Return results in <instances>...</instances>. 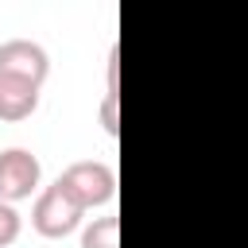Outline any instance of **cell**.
Instances as JSON below:
<instances>
[{
    "label": "cell",
    "instance_id": "5b68a950",
    "mask_svg": "<svg viewBox=\"0 0 248 248\" xmlns=\"http://www.w3.org/2000/svg\"><path fill=\"white\" fill-rule=\"evenodd\" d=\"M35 108H39V85L0 74V120L16 124V120H27Z\"/></svg>",
    "mask_w": 248,
    "mask_h": 248
},
{
    "label": "cell",
    "instance_id": "8992f818",
    "mask_svg": "<svg viewBox=\"0 0 248 248\" xmlns=\"http://www.w3.org/2000/svg\"><path fill=\"white\" fill-rule=\"evenodd\" d=\"M81 248H120V217H93L81 232Z\"/></svg>",
    "mask_w": 248,
    "mask_h": 248
},
{
    "label": "cell",
    "instance_id": "ba28073f",
    "mask_svg": "<svg viewBox=\"0 0 248 248\" xmlns=\"http://www.w3.org/2000/svg\"><path fill=\"white\" fill-rule=\"evenodd\" d=\"M101 124L108 136L120 132V120H116V93H105V105H101Z\"/></svg>",
    "mask_w": 248,
    "mask_h": 248
},
{
    "label": "cell",
    "instance_id": "52a82bcc",
    "mask_svg": "<svg viewBox=\"0 0 248 248\" xmlns=\"http://www.w3.org/2000/svg\"><path fill=\"white\" fill-rule=\"evenodd\" d=\"M16 236H19V213H16V205L0 202V248L16 244Z\"/></svg>",
    "mask_w": 248,
    "mask_h": 248
},
{
    "label": "cell",
    "instance_id": "3957f363",
    "mask_svg": "<svg viewBox=\"0 0 248 248\" xmlns=\"http://www.w3.org/2000/svg\"><path fill=\"white\" fill-rule=\"evenodd\" d=\"M43 167L27 147H8L0 151V202H23L39 190Z\"/></svg>",
    "mask_w": 248,
    "mask_h": 248
},
{
    "label": "cell",
    "instance_id": "6da1fadb",
    "mask_svg": "<svg viewBox=\"0 0 248 248\" xmlns=\"http://www.w3.org/2000/svg\"><path fill=\"white\" fill-rule=\"evenodd\" d=\"M58 186H62V194L85 213V209L105 205V202L116 194V174H112V167L101 163V159H81V163H70V167L58 174Z\"/></svg>",
    "mask_w": 248,
    "mask_h": 248
},
{
    "label": "cell",
    "instance_id": "277c9868",
    "mask_svg": "<svg viewBox=\"0 0 248 248\" xmlns=\"http://www.w3.org/2000/svg\"><path fill=\"white\" fill-rule=\"evenodd\" d=\"M0 74L4 78H19V81H31V85L43 89V81L50 74V58L31 39H8V43H0Z\"/></svg>",
    "mask_w": 248,
    "mask_h": 248
},
{
    "label": "cell",
    "instance_id": "7a4b0ae2",
    "mask_svg": "<svg viewBox=\"0 0 248 248\" xmlns=\"http://www.w3.org/2000/svg\"><path fill=\"white\" fill-rule=\"evenodd\" d=\"M31 225L39 236H50V240H62L70 236L78 225H81V209L62 194V186H46L39 198H35V209H31Z\"/></svg>",
    "mask_w": 248,
    "mask_h": 248
}]
</instances>
